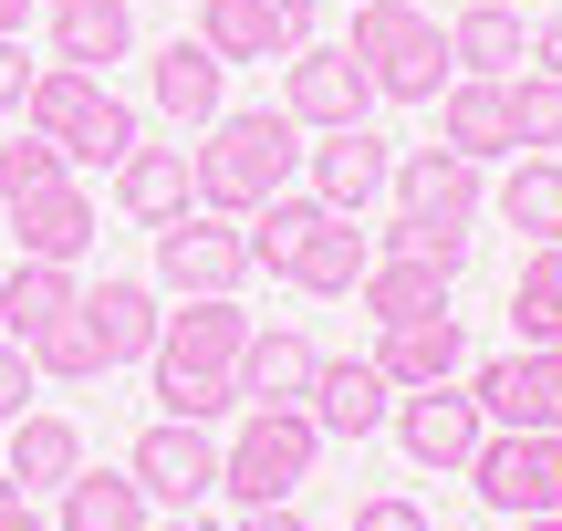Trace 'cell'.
<instances>
[{"label":"cell","instance_id":"1","mask_svg":"<svg viewBox=\"0 0 562 531\" xmlns=\"http://www.w3.org/2000/svg\"><path fill=\"white\" fill-rule=\"evenodd\" d=\"M302 167V125L281 115V104H250V115H209L199 146H188V178H199V208H220V219H250L261 199H281Z\"/></svg>","mask_w":562,"mask_h":531},{"label":"cell","instance_id":"2","mask_svg":"<svg viewBox=\"0 0 562 531\" xmlns=\"http://www.w3.org/2000/svg\"><path fill=\"white\" fill-rule=\"evenodd\" d=\"M344 53L375 74V104H438L448 94V32L417 11V0H355V42Z\"/></svg>","mask_w":562,"mask_h":531},{"label":"cell","instance_id":"3","mask_svg":"<svg viewBox=\"0 0 562 531\" xmlns=\"http://www.w3.org/2000/svg\"><path fill=\"white\" fill-rule=\"evenodd\" d=\"M313 449H323V428L302 407H250L240 417V438L220 449V490L240 500V511H261V500H292L302 479H313Z\"/></svg>","mask_w":562,"mask_h":531},{"label":"cell","instance_id":"4","mask_svg":"<svg viewBox=\"0 0 562 531\" xmlns=\"http://www.w3.org/2000/svg\"><path fill=\"white\" fill-rule=\"evenodd\" d=\"M459 479L501 521H542V511H562V428H490Z\"/></svg>","mask_w":562,"mask_h":531},{"label":"cell","instance_id":"5","mask_svg":"<svg viewBox=\"0 0 562 531\" xmlns=\"http://www.w3.org/2000/svg\"><path fill=\"white\" fill-rule=\"evenodd\" d=\"M240 282H250L240 219H220V208H178V219H157V292L209 303V292H240Z\"/></svg>","mask_w":562,"mask_h":531},{"label":"cell","instance_id":"6","mask_svg":"<svg viewBox=\"0 0 562 531\" xmlns=\"http://www.w3.org/2000/svg\"><path fill=\"white\" fill-rule=\"evenodd\" d=\"M281 115L302 125V136H334V125H364L375 115V74H364L344 42H302L292 63H281Z\"/></svg>","mask_w":562,"mask_h":531},{"label":"cell","instance_id":"7","mask_svg":"<svg viewBox=\"0 0 562 531\" xmlns=\"http://www.w3.org/2000/svg\"><path fill=\"white\" fill-rule=\"evenodd\" d=\"M469 396H480L490 428H562V344H521L469 365Z\"/></svg>","mask_w":562,"mask_h":531},{"label":"cell","instance_id":"8","mask_svg":"<svg viewBox=\"0 0 562 531\" xmlns=\"http://www.w3.org/2000/svg\"><path fill=\"white\" fill-rule=\"evenodd\" d=\"M136 490L157 500V511H199L209 490H220V438L209 428H188V417H157V428L136 438Z\"/></svg>","mask_w":562,"mask_h":531},{"label":"cell","instance_id":"9","mask_svg":"<svg viewBox=\"0 0 562 531\" xmlns=\"http://www.w3.org/2000/svg\"><path fill=\"white\" fill-rule=\"evenodd\" d=\"M396 449L417 459V470H469L480 459V438H490V417H480V396L469 386H417V396H396Z\"/></svg>","mask_w":562,"mask_h":531},{"label":"cell","instance_id":"10","mask_svg":"<svg viewBox=\"0 0 562 531\" xmlns=\"http://www.w3.org/2000/svg\"><path fill=\"white\" fill-rule=\"evenodd\" d=\"M199 42L220 63H292L313 42V0H199Z\"/></svg>","mask_w":562,"mask_h":531},{"label":"cell","instance_id":"11","mask_svg":"<svg viewBox=\"0 0 562 531\" xmlns=\"http://www.w3.org/2000/svg\"><path fill=\"white\" fill-rule=\"evenodd\" d=\"M302 167H313V199H323V208L364 219V208L385 199V178H396V146H385L375 125H334L323 146H302Z\"/></svg>","mask_w":562,"mask_h":531},{"label":"cell","instance_id":"12","mask_svg":"<svg viewBox=\"0 0 562 531\" xmlns=\"http://www.w3.org/2000/svg\"><path fill=\"white\" fill-rule=\"evenodd\" d=\"M302 417H313L323 438H375L385 417H396V386L375 375V354H364V365L355 354H323L313 386H302Z\"/></svg>","mask_w":562,"mask_h":531},{"label":"cell","instance_id":"13","mask_svg":"<svg viewBox=\"0 0 562 531\" xmlns=\"http://www.w3.org/2000/svg\"><path fill=\"white\" fill-rule=\"evenodd\" d=\"M459 365H469V334H459V313L375 324V375H385L396 396H417V386H459Z\"/></svg>","mask_w":562,"mask_h":531},{"label":"cell","instance_id":"14","mask_svg":"<svg viewBox=\"0 0 562 531\" xmlns=\"http://www.w3.org/2000/svg\"><path fill=\"white\" fill-rule=\"evenodd\" d=\"M250 334H261V324L240 313V292H209V303L167 313V334H157V354H146V365H209V375H240Z\"/></svg>","mask_w":562,"mask_h":531},{"label":"cell","instance_id":"15","mask_svg":"<svg viewBox=\"0 0 562 531\" xmlns=\"http://www.w3.org/2000/svg\"><path fill=\"white\" fill-rule=\"evenodd\" d=\"M438 146H448V157H469V167L521 157V136H510V94H501V83H480V74H448V94H438Z\"/></svg>","mask_w":562,"mask_h":531},{"label":"cell","instance_id":"16","mask_svg":"<svg viewBox=\"0 0 562 531\" xmlns=\"http://www.w3.org/2000/svg\"><path fill=\"white\" fill-rule=\"evenodd\" d=\"M11 240H21V261H63L74 271L83 250H94V199H83L74 178L42 188V199H11Z\"/></svg>","mask_w":562,"mask_h":531},{"label":"cell","instance_id":"17","mask_svg":"<svg viewBox=\"0 0 562 531\" xmlns=\"http://www.w3.org/2000/svg\"><path fill=\"white\" fill-rule=\"evenodd\" d=\"M385 188H396L406 219H480V199H490L480 167L448 157V146H417V157H396V178H385Z\"/></svg>","mask_w":562,"mask_h":531},{"label":"cell","instance_id":"18","mask_svg":"<svg viewBox=\"0 0 562 531\" xmlns=\"http://www.w3.org/2000/svg\"><path fill=\"white\" fill-rule=\"evenodd\" d=\"M83 324H94L104 365H146V354H157V334H167L157 282H94V292H83Z\"/></svg>","mask_w":562,"mask_h":531},{"label":"cell","instance_id":"19","mask_svg":"<svg viewBox=\"0 0 562 531\" xmlns=\"http://www.w3.org/2000/svg\"><path fill=\"white\" fill-rule=\"evenodd\" d=\"M448 63L480 74V83H510V74H521L531 42H521V21H510V0H459V21H448Z\"/></svg>","mask_w":562,"mask_h":531},{"label":"cell","instance_id":"20","mask_svg":"<svg viewBox=\"0 0 562 531\" xmlns=\"http://www.w3.org/2000/svg\"><path fill=\"white\" fill-rule=\"evenodd\" d=\"M136 53V11L125 0H53V63H83V74H104V63Z\"/></svg>","mask_w":562,"mask_h":531},{"label":"cell","instance_id":"21","mask_svg":"<svg viewBox=\"0 0 562 531\" xmlns=\"http://www.w3.org/2000/svg\"><path fill=\"white\" fill-rule=\"evenodd\" d=\"M364 271H375V240H364L344 208H323V229L302 240V261H292V292H313V303H344Z\"/></svg>","mask_w":562,"mask_h":531},{"label":"cell","instance_id":"22","mask_svg":"<svg viewBox=\"0 0 562 531\" xmlns=\"http://www.w3.org/2000/svg\"><path fill=\"white\" fill-rule=\"evenodd\" d=\"M74 303H83V282L63 261H11V282H0V334H11V344H42Z\"/></svg>","mask_w":562,"mask_h":531},{"label":"cell","instance_id":"23","mask_svg":"<svg viewBox=\"0 0 562 531\" xmlns=\"http://www.w3.org/2000/svg\"><path fill=\"white\" fill-rule=\"evenodd\" d=\"M115 199H125V219H178V208H199V178H188V146H136V157L115 167Z\"/></svg>","mask_w":562,"mask_h":531},{"label":"cell","instance_id":"24","mask_svg":"<svg viewBox=\"0 0 562 531\" xmlns=\"http://www.w3.org/2000/svg\"><path fill=\"white\" fill-rule=\"evenodd\" d=\"M94 104H104V74H83V63H42L32 94H21V125L53 136V146H74L83 125H94Z\"/></svg>","mask_w":562,"mask_h":531},{"label":"cell","instance_id":"25","mask_svg":"<svg viewBox=\"0 0 562 531\" xmlns=\"http://www.w3.org/2000/svg\"><path fill=\"white\" fill-rule=\"evenodd\" d=\"M323 229V199L313 188H281V199H261L240 219V240H250V271H271V282H292V261H302V240Z\"/></svg>","mask_w":562,"mask_h":531},{"label":"cell","instance_id":"26","mask_svg":"<svg viewBox=\"0 0 562 531\" xmlns=\"http://www.w3.org/2000/svg\"><path fill=\"white\" fill-rule=\"evenodd\" d=\"M53 500H63V531H146V511H157L136 470H74Z\"/></svg>","mask_w":562,"mask_h":531},{"label":"cell","instance_id":"27","mask_svg":"<svg viewBox=\"0 0 562 531\" xmlns=\"http://www.w3.org/2000/svg\"><path fill=\"white\" fill-rule=\"evenodd\" d=\"M448 282H459V271H427V261L375 250V271L355 282V303L375 313V324H417V313H448Z\"/></svg>","mask_w":562,"mask_h":531},{"label":"cell","instance_id":"28","mask_svg":"<svg viewBox=\"0 0 562 531\" xmlns=\"http://www.w3.org/2000/svg\"><path fill=\"white\" fill-rule=\"evenodd\" d=\"M146 83H157V104H167V115H178V125H209V115H220V83H229V63L220 53H209V42H167V53H157V74H146Z\"/></svg>","mask_w":562,"mask_h":531},{"label":"cell","instance_id":"29","mask_svg":"<svg viewBox=\"0 0 562 531\" xmlns=\"http://www.w3.org/2000/svg\"><path fill=\"white\" fill-rule=\"evenodd\" d=\"M0 470L21 479V500H32V490H63V479L83 470L74 417H11V459H0Z\"/></svg>","mask_w":562,"mask_h":531},{"label":"cell","instance_id":"30","mask_svg":"<svg viewBox=\"0 0 562 531\" xmlns=\"http://www.w3.org/2000/svg\"><path fill=\"white\" fill-rule=\"evenodd\" d=\"M313 365H323V354L302 344V334H250V354H240V407H302Z\"/></svg>","mask_w":562,"mask_h":531},{"label":"cell","instance_id":"31","mask_svg":"<svg viewBox=\"0 0 562 531\" xmlns=\"http://www.w3.org/2000/svg\"><path fill=\"white\" fill-rule=\"evenodd\" d=\"M510 334L521 344H562V240H542L510 271Z\"/></svg>","mask_w":562,"mask_h":531},{"label":"cell","instance_id":"32","mask_svg":"<svg viewBox=\"0 0 562 531\" xmlns=\"http://www.w3.org/2000/svg\"><path fill=\"white\" fill-rule=\"evenodd\" d=\"M501 219L521 229L531 250L562 240V157H521V167H510V178H501Z\"/></svg>","mask_w":562,"mask_h":531},{"label":"cell","instance_id":"33","mask_svg":"<svg viewBox=\"0 0 562 531\" xmlns=\"http://www.w3.org/2000/svg\"><path fill=\"white\" fill-rule=\"evenodd\" d=\"M501 94H510V136H521V157H552V146H562V74H552V63H521Z\"/></svg>","mask_w":562,"mask_h":531},{"label":"cell","instance_id":"34","mask_svg":"<svg viewBox=\"0 0 562 531\" xmlns=\"http://www.w3.org/2000/svg\"><path fill=\"white\" fill-rule=\"evenodd\" d=\"M157 375V407L188 417V428H220V417H240V375H209V365H146Z\"/></svg>","mask_w":562,"mask_h":531},{"label":"cell","instance_id":"35","mask_svg":"<svg viewBox=\"0 0 562 531\" xmlns=\"http://www.w3.org/2000/svg\"><path fill=\"white\" fill-rule=\"evenodd\" d=\"M63 178H74V157H63L53 136H32V125L0 146V208H11V199H42V188H63Z\"/></svg>","mask_w":562,"mask_h":531},{"label":"cell","instance_id":"36","mask_svg":"<svg viewBox=\"0 0 562 531\" xmlns=\"http://www.w3.org/2000/svg\"><path fill=\"white\" fill-rule=\"evenodd\" d=\"M32 375H63V386H94V375H104V344H94V324H83V303L32 344Z\"/></svg>","mask_w":562,"mask_h":531},{"label":"cell","instance_id":"37","mask_svg":"<svg viewBox=\"0 0 562 531\" xmlns=\"http://www.w3.org/2000/svg\"><path fill=\"white\" fill-rule=\"evenodd\" d=\"M136 146H146L136 104H115V94H104V104H94V125H83V136L63 146V157H74V167H125V157H136Z\"/></svg>","mask_w":562,"mask_h":531},{"label":"cell","instance_id":"38","mask_svg":"<svg viewBox=\"0 0 562 531\" xmlns=\"http://www.w3.org/2000/svg\"><path fill=\"white\" fill-rule=\"evenodd\" d=\"M385 250H396V261H427V271H459L469 261V219H406V208H396Z\"/></svg>","mask_w":562,"mask_h":531},{"label":"cell","instance_id":"39","mask_svg":"<svg viewBox=\"0 0 562 531\" xmlns=\"http://www.w3.org/2000/svg\"><path fill=\"white\" fill-rule=\"evenodd\" d=\"M11 417H32V344L0 334V428H11Z\"/></svg>","mask_w":562,"mask_h":531},{"label":"cell","instance_id":"40","mask_svg":"<svg viewBox=\"0 0 562 531\" xmlns=\"http://www.w3.org/2000/svg\"><path fill=\"white\" fill-rule=\"evenodd\" d=\"M42 63H21V32H0V115H21V94H32Z\"/></svg>","mask_w":562,"mask_h":531},{"label":"cell","instance_id":"41","mask_svg":"<svg viewBox=\"0 0 562 531\" xmlns=\"http://www.w3.org/2000/svg\"><path fill=\"white\" fill-rule=\"evenodd\" d=\"M355 531H427V511H417V500H396V490H385V500H364V511H355Z\"/></svg>","mask_w":562,"mask_h":531},{"label":"cell","instance_id":"42","mask_svg":"<svg viewBox=\"0 0 562 531\" xmlns=\"http://www.w3.org/2000/svg\"><path fill=\"white\" fill-rule=\"evenodd\" d=\"M240 531H313V521H302L292 500H261V511H240Z\"/></svg>","mask_w":562,"mask_h":531},{"label":"cell","instance_id":"43","mask_svg":"<svg viewBox=\"0 0 562 531\" xmlns=\"http://www.w3.org/2000/svg\"><path fill=\"white\" fill-rule=\"evenodd\" d=\"M531 63H552V74H562V21H542V32H531Z\"/></svg>","mask_w":562,"mask_h":531},{"label":"cell","instance_id":"44","mask_svg":"<svg viewBox=\"0 0 562 531\" xmlns=\"http://www.w3.org/2000/svg\"><path fill=\"white\" fill-rule=\"evenodd\" d=\"M0 531H53V521H42L32 500H11V511H0Z\"/></svg>","mask_w":562,"mask_h":531},{"label":"cell","instance_id":"45","mask_svg":"<svg viewBox=\"0 0 562 531\" xmlns=\"http://www.w3.org/2000/svg\"><path fill=\"white\" fill-rule=\"evenodd\" d=\"M146 531H220V521H199V511H167V521H146Z\"/></svg>","mask_w":562,"mask_h":531},{"label":"cell","instance_id":"46","mask_svg":"<svg viewBox=\"0 0 562 531\" xmlns=\"http://www.w3.org/2000/svg\"><path fill=\"white\" fill-rule=\"evenodd\" d=\"M42 11V0H0V32H21V21H32Z\"/></svg>","mask_w":562,"mask_h":531},{"label":"cell","instance_id":"47","mask_svg":"<svg viewBox=\"0 0 562 531\" xmlns=\"http://www.w3.org/2000/svg\"><path fill=\"white\" fill-rule=\"evenodd\" d=\"M510 531H562V511H542V521H510Z\"/></svg>","mask_w":562,"mask_h":531},{"label":"cell","instance_id":"48","mask_svg":"<svg viewBox=\"0 0 562 531\" xmlns=\"http://www.w3.org/2000/svg\"><path fill=\"white\" fill-rule=\"evenodd\" d=\"M11 500H21V479H11V470H0V511H11Z\"/></svg>","mask_w":562,"mask_h":531},{"label":"cell","instance_id":"49","mask_svg":"<svg viewBox=\"0 0 562 531\" xmlns=\"http://www.w3.org/2000/svg\"><path fill=\"white\" fill-rule=\"evenodd\" d=\"M42 11H53V0H42Z\"/></svg>","mask_w":562,"mask_h":531}]
</instances>
